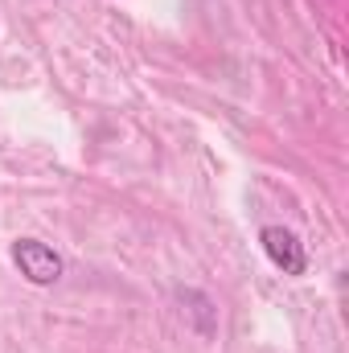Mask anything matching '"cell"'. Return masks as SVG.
<instances>
[{"mask_svg":"<svg viewBox=\"0 0 349 353\" xmlns=\"http://www.w3.org/2000/svg\"><path fill=\"white\" fill-rule=\"evenodd\" d=\"M12 263L17 271L33 283V288H50V283H58L62 279V255L50 247V243H41V239H17L12 243Z\"/></svg>","mask_w":349,"mask_h":353,"instance_id":"cell-1","label":"cell"},{"mask_svg":"<svg viewBox=\"0 0 349 353\" xmlns=\"http://www.w3.org/2000/svg\"><path fill=\"white\" fill-rule=\"evenodd\" d=\"M259 243H263V255L271 259V267H279L283 275H304L308 271V251L288 226H263Z\"/></svg>","mask_w":349,"mask_h":353,"instance_id":"cell-2","label":"cell"},{"mask_svg":"<svg viewBox=\"0 0 349 353\" xmlns=\"http://www.w3.org/2000/svg\"><path fill=\"white\" fill-rule=\"evenodd\" d=\"M177 296H181V304H189L185 312H189L193 329H197L201 337H214V329H218V308H214V300H210L206 292H193V288H185V292H177Z\"/></svg>","mask_w":349,"mask_h":353,"instance_id":"cell-3","label":"cell"}]
</instances>
